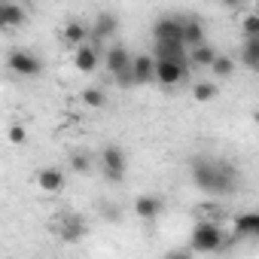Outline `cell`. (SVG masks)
I'll list each match as a JSON object with an SVG mask.
<instances>
[{
  "mask_svg": "<svg viewBox=\"0 0 259 259\" xmlns=\"http://www.w3.org/2000/svg\"><path fill=\"white\" fill-rule=\"evenodd\" d=\"M61 40H64V46H79V43H85L89 40V31H85V25L82 22H67L64 25V31H61Z\"/></svg>",
  "mask_w": 259,
  "mask_h": 259,
  "instance_id": "16",
  "label": "cell"
},
{
  "mask_svg": "<svg viewBox=\"0 0 259 259\" xmlns=\"http://www.w3.org/2000/svg\"><path fill=\"white\" fill-rule=\"evenodd\" d=\"M213 55H217V49H213V46L198 43V46H192V52H189V64H195V67H210Z\"/></svg>",
  "mask_w": 259,
  "mask_h": 259,
  "instance_id": "19",
  "label": "cell"
},
{
  "mask_svg": "<svg viewBox=\"0 0 259 259\" xmlns=\"http://www.w3.org/2000/svg\"><path fill=\"white\" fill-rule=\"evenodd\" d=\"M192 180L207 195H232L241 183V174L226 159L198 156V159H192Z\"/></svg>",
  "mask_w": 259,
  "mask_h": 259,
  "instance_id": "1",
  "label": "cell"
},
{
  "mask_svg": "<svg viewBox=\"0 0 259 259\" xmlns=\"http://www.w3.org/2000/svg\"><path fill=\"white\" fill-rule=\"evenodd\" d=\"M7 67L13 73H19V76H40L43 73V61L34 52H28V49H10Z\"/></svg>",
  "mask_w": 259,
  "mask_h": 259,
  "instance_id": "4",
  "label": "cell"
},
{
  "mask_svg": "<svg viewBox=\"0 0 259 259\" xmlns=\"http://www.w3.org/2000/svg\"><path fill=\"white\" fill-rule=\"evenodd\" d=\"M128 73H132V82H138V85L153 82L156 58H153V55H138V58H132V64H128Z\"/></svg>",
  "mask_w": 259,
  "mask_h": 259,
  "instance_id": "8",
  "label": "cell"
},
{
  "mask_svg": "<svg viewBox=\"0 0 259 259\" xmlns=\"http://www.w3.org/2000/svg\"><path fill=\"white\" fill-rule=\"evenodd\" d=\"M101 171H104V177L107 180H113V183H119L122 177H125V171H128V159H125V150L122 147H104L101 150Z\"/></svg>",
  "mask_w": 259,
  "mask_h": 259,
  "instance_id": "3",
  "label": "cell"
},
{
  "mask_svg": "<svg viewBox=\"0 0 259 259\" xmlns=\"http://www.w3.org/2000/svg\"><path fill=\"white\" fill-rule=\"evenodd\" d=\"M192 98L201 101V104H207V101L217 98V85H213V82H198V85L192 89Z\"/></svg>",
  "mask_w": 259,
  "mask_h": 259,
  "instance_id": "23",
  "label": "cell"
},
{
  "mask_svg": "<svg viewBox=\"0 0 259 259\" xmlns=\"http://www.w3.org/2000/svg\"><path fill=\"white\" fill-rule=\"evenodd\" d=\"M7 141H10V144H16V147H22V144L28 141V132H25V125H10V132H7Z\"/></svg>",
  "mask_w": 259,
  "mask_h": 259,
  "instance_id": "25",
  "label": "cell"
},
{
  "mask_svg": "<svg viewBox=\"0 0 259 259\" xmlns=\"http://www.w3.org/2000/svg\"><path fill=\"white\" fill-rule=\"evenodd\" d=\"M70 168H73L76 174H85V171L92 168V159H89L85 153H73V156H70Z\"/></svg>",
  "mask_w": 259,
  "mask_h": 259,
  "instance_id": "24",
  "label": "cell"
},
{
  "mask_svg": "<svg viewBox=\"0 0 259 259\" xmlns=\"http://www.w3.org/2000/svg\"><path fill=\"white\" fill-rule=\"evenodd\" d=\"M37 186H40L43 192H49V195L61 192V189H64V171H58V168H43V171L37 174Z\"/></svg>",
  "mask_w": 259,
  "mask_h": 259,
  "instance_id": "12",
  "label": "cell"
},
{
  "mask_svg": "<svg viewBox=\"0 0 259 259\" xmlns=\"http://www.w3.org/2000/svg\"><path fill=\"white\" fill-rule=\"evenodd\" d=\"M153 40L156 43H183V31H180V19L162 16L153 25Z\"/></svg>",
  "mask_w": 259,
  "mask_h": 259,
  "instance_id": "6",
  "label": "cell"
},
{
  "mask_svg": "<svg viewBox=\"0 0 259 259\" xmlns=\"http://www.w3.org/2000/svg\"><path fill=\"white\" fill-rule=\"evenodd\" d=\"M210 70H213V76H220V79H229L232 73H235V61L229 58V55H213V61H210Z\"/></svg>",
  "mask_w": 259,
  "mask_h": 259,
  "instance_id": "20",
  "label": "cell"
},
{
  "mask_svg": "<svg viewBox=\"0 0 259 259\" xmlns=\"http://www.w3.org/2000/svg\"><path fill=\"white\" fill-rule=\"evenodd\" d=\"M223 241H226V235H223L220 223H213V220H201L192 229V250L195 253H217L223 247Z\"/></svg>",
  "mask_w": 259,
  "mask_h": 259,
  "instance_id": "2",
  "label": "cell"
},
{
  "mask_svg": "<svg viewBox=\"0 0 259 259\" xmlns=\"http://www.w3.org/2000/svg\"><path fill=\"white\" fill-rule=\"evenodd\" d=\"M153 58H186V46L183 43H156Z\"/></svg>",
  "mask_w": 259,
  "mask_h": 259,
  "instance_id": "21",
  "label": "cell"
},
{
  "mask_svg": "<svg viewBox=\"0 0 259 259\" xmlns=\"http://www.w3.org/2000/svg\"><path fill=\"white\" fill-rule=\"evenodd\" d=\"M119 31V19L113 13H98V22H95V31H92V43H101L104 37H113Z\"/></svg>",
  "mask_w": 259,
  "mask_h": 259,
  "instance_id": "14",
  "label": "cell"
},
{
  "mask_svg": "<svg viewBox=\"0 0 259 259\" xmlns=\"http://www.w3.org/2000/svg\"><path fill=\"white\" fill-rule=\"evenodd\" d=\"M58 235H61V241H79L85 235V220L76 213H67L58 226Z\"/></svg>",
  "mask_w": 259,
  "mask_h": 259,
  "instance_id": "13",
  "label": "cell"
},
{
  "mask_svg": "<svg viewBox=\"0 0 259 259\" xmlns=\"http://www.w3.org/2000/svg\"><path fill=\"white\" fill-rule=\"evenodd\" d=\"M128 64H132V52H128L125 46H113V49L107 52V70H110L113 76L125 73V70H128Z\"/></svg>",
  "mask_w": 259,
  "mask_h": 259,
  "instance_id": "15",
  "label": "cell"
},
{
  "mask_svg": "<svg viewBox=\"0 0 259 259\" xmlns=\"http://www.w3.org/2000/svg\"><path fill=\"white\" fill-rule=\"evenodd\" d=\"M183 76H186V58H156L153 79H159L162 85H177Z\"/></svg>",
  "mask_w": 259,
  "mask_h": 259,
  "instance_id": "5",
  "label": "cell"
},
{
  "mask_svg": "<svg viewBox=\"0 0 259 259\" xmlns=\"http://www.w3.org/2000/svg\"><path fill=\"white\" fill-rule=\"evenodd\" d=\"M220 4H223V7H232V10H235V7H241V0H220Z\"/></svg>",
  "mask_w": 259,
  "mask_h": 259,
  "instance_id": "27",
  "label": "cell"
},
{
  "mask_svg": "<svg viewBox=\"0 0 259 259\" xmlns=\"http://www.w3.org/2000/svg\"><path fill=\"white\" fill-rule=\"evenodd\" d=\"M162 210H165V201L159 195H141V198H135V213L141 220H156V217H162Z\"/></svg>",
  "mask_w": 259,
  "mask_h": 259,
  "instance_id": "11",
  "label": "cell"
},
{
  "mask_svg": "<svg viewBox=\"0 0 259 259\" xmlns=\"http://www.w3.org/2000/svg\"><path fill=\"white\" fill-rule=\"evenodd\" d=\"M241 28H244V37H256L259 34V19L256 16H244V25Z\"/></svg>",
  "mask_w": 259,
  "mask_h": 259,
  "instance_id": "26",
  "label": "cell"
},
{
  "mask_svg": "<svg viewBox=\"0 0 259 259\" xmlns=\"http://www.w3.org/2000/svg\"><path fill=\"white\" fill-rule=\"evenodd\" d=\"M82 104L92 107V110H101V107L107 104V95H104L101 89H85V92H82Z\"/></svg>",
  "mask_w": 259,
  "mask_h": 259,
  "instance_id": "22",
  "label": "cell"
},
{
  "mask_svg": "<svg viewBox=\"0 0 259 259\" xmlns=\"http://www.w3.org/2000/svg\"><path fill=\"white\" fill-rule=\"evenodd\" d=\"M180 31H183V46H186V49H192V46L204 43V25H201L195 16L180 19Z\"/></svg>",
  "mask_w": 259,
  "mask_h": 259,
  "instance_id": "9",
  "label": "cell"
},
{
  "mask_svg": "<svg viewBox=\"0 0 259 259\" xmlns=\"http://www.w3.org/2000/svg\"><path fill=\"white\" fill-rule=\"evenodd\" d=\"M235 235H241V238H256V235H259V217H256V213H238V217H235Z\"/></svg>",
  "mask_w": 259,
  "mask_h": 259,
  "instance_id": "17",
  "label": "cell"
},
{
  "mask_svg": "<svg viewBox=\"0 0 259 259\" xmlns=\"http://www.w3.org/2000/svg\"><path fill=\"white\" fill-rule=\"evenodd\" d=\"M73 67H76L79 73H92V70L98 67V49L89 46V43H79V46L73 49Z\"/></svg>",
  "mask_w": 259,
  "mask_h": 259,
  "instance_id": "10",
  "label": "cell"
},
{
  "mask_svg": "<svg viewBox=\"0 0 259 259\" xmlns=\"http://www.w3.org/2000/svg\"><path fill=\"white\" fill-rule=\"evenodd\" d=\"M241 61H244L247 70H256V67H259V34H256V37H244Z\"/></svg>",
  "mask_w": 259,
  "mask_h": 259,
  "instance_id": "18",
  "label": "cell"
},
{
  "mask_svg": "<svg viewBox=\"0 0 259 259\" xmlns=\"http://www.w3.org/2000/svg\"><path fill=\"white\" fill-rule=\"evenodd\" d=\"M28 22V10L22 4H13V0H4L0 4V28L4 31H16Z\"/></svg>",
  "mask_w": 259,
  "mask_h": 259,
  "instance_id": "7",
  "label": "cell"
}]
</instances>
